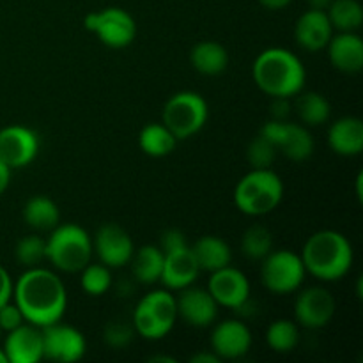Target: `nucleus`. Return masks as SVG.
Listing matches in <instances>:
<instances>
[{
    "mask_svg": "<svg viewBox=\"0 0 363 363\" xmlns=\"http://www.w3.org/2000/svg\"><path fill=\"white\" fill-rule=\"evenodd\" d=\"M149 362H169V363H174V358H169V357H152Z\"/></svg>",
    "mask_w": 363,
    "mask_h": 363,
    "instance_id": "nucleus-44",
    "label": "nucleus"
},
{
    "mask_svg": "<svg viewBox=\"0 0 363 363\" xmlns=\"http://www.w3.org/2000/svg\"><path fill=\"white\" fill-rule=\"evenodd\" d=\"M300 257L305 272L323 282H335L350 273L354 254L344 234L326 229L308 238Z\"/></svg>",
    "mask_w": 363,
    "mask_h": 363,
    "instance_id": "nucleus-2",
    "label": "nucleus"
},
{
    "mask_svg": "<svg viewBox=\"0 0 363 363\" xmlns=\"http://www.w3.org/2000/svg\"><path fill=\"white\" fill-rule=\"evenodd\" d=\"M279 151L293 162H303L314 152V138L311 131L296 123L286 124V133L280 140Z\"/></svg>",
    "mask_w": 363,
    "mask_h": 363,
    "instance_id": "nucleus-24",
    "label": "nucleus"
},
{
    "mask_svg": "<svg viewBox=\"0 0 363 363\" xmlns=\"http://www.w3.org/2000/svg\"><path fill=\"white\" fill-rule=\"evenodd\" d=\"M305 275L303 261L291 250H272L262 259L261 280L273 294L294 293L303 284Z\"/></svg>",
    "mask_w": 363,
    "mask_h": 363,
    "instance_id": "nucleus-7",
    "label": "nucleus"
},
{
    "mask_svg": "<svg viewBox=\"0 0 363 363\" xmlns=\"http://www.w3.org/2000/svg\"><path fill=\"white\" fill-rule=\"evenodd\" d=\"M92 248L98 254L101 264L108 268H121L130 264L133 257V240L130 234L117 223H106L96 233Z\"/></svg>",
    "mask_w": 363,
    "mask_h": 363,
    "instance_id": "nucleus-13",
    "label": "nucleus"
},
{
    "mask_svg": "<svg viewBox=\"0 0 363 363\" xmlns=\"http://www.w3.org/2000/svg\"><path fill=\"white\" fill-rule=\"evenodd\" d=\"M92 240L87 230L74 223H64L52 229L46 240V259L57 269L78 273L91 262Z\"/></svg>",
    "mask_w": 363,
    "mask_h": 363,
    "instance_id": "nucleus-5",
    "label": "nucleus"
},
{
    "mask_svg": "<svg viewBox=\"0 0 363 363\" xmlns=\"http://www.w3.org/2000/svg\"><path fill=\"white\" fill-rule=\"evenodd\" d=\"M163 261H165V254L162 252V248L145 245L138 252H133V257L130 261L131 272L140 284L160 282Z\"/></svg>",
    "mask_w": 363,
    "mask_h": 363,
    "instance_id": "nucleus-23",
    "label": "nucleus"
},
{
    "mask_svg": "<svg viewBox=\"0 0 363 363\" xmlns=\"http://www.w3.org/2000/svg\"><path fill=\"white\" fill-rule=\"evenodd\" d=\"M266 340H268V346L275 353H289L298 346L300 332H298V326L293 321L279 319V321H273L269 325L268 332H266Z\"/></svg>",
    "mask_w": 363,
    "mask_h": 363,
    "instance_id": "nucleus-30",
    "label": "nucleus"
},
{
    "mask_svg": "<svg viewBox=\"0 0 363 363\" xmlns=\"http://www.w3.org/2000/svg\"><path fill=\"white\" fill-rule=\"evenodd\" d=\"M85 28L98 35L99 41L110 48H124L137 35L133 16L121 7H106L89 13L85 16Z\"/></svg>",
    "mask_w": 363,
    "mask_h": 363,
    "instance_id": "nucleus-8",
    "label": "nucleus"
},
{
    "mask_svg": "<svg viewBox=\"0 0 363 363\" xmlns=\"http://www.w3.org/2000/svg\"><path fill=\"white\" fill-rule=\"evenodd\" d=\"M277 152H279V149L272 142L257 135L250 142V145H248L247 160L252 165V169H272L273 162L277 158Z\"/></svg>",
    "mask_w": 363,
    "mask_h": 363,
    "instance_id": "nucleus-34",
    "label": "nucleus"
},
{
    "mask_svg": "<svg viewBox=\"0 0 363 363\" xmlns=\"http://www.w3.org/2000/svg\"><path fill=\"white\" fill-rule=\"evenodd\" d=\"M14 257L25 268H35L46 259V240L39 236L21 238L14 248Z\"/></svg>",
    "mask_w": 363,
    "mask_h": 363,
    "instance_id": "nucleus-33",
    "label": "nucleus"
},
{
    "mask_svg": "<svg viewBox=\"0 0 363 363\" xmlns=\"http://www.w3.org/2000/svg\"><path fill=\"white\" fill-rule=\"evenodd\" d=\"M82 289L89 294V296H101L112 286V275H110V268L105 264H91L89 262L84 269H82Z\"/></svg>",
    "mask_w": 363,
    "mask_h": 363,
    "instance_id": "nucleus-32",
    "label": "nucleus"
},
{
    "mask_svg": "<svg viewBox=\"0 0 363 363\" xmlns=\"http://www.w3.org/2000/svg\"><path fill=\"white\" fill-rule=\"evenodd\" d=\"M330 62L342 73H358L363 67V41L354 32H340L332 35L328 45Z\"/></svg>",
    "mask_w": 363,
    "mask_h": 363,
    "instance_id": "nucleus-19",
    "label": "nucleus"
},
{
    "mask_svg": "<svg viewBox=\"0 0 363 363\" xmlns=\"http://www.w3.org/2000/svg\"><path fill=\"white\" fill-rule=\"evenodd\" d=\"M272 105V113H273V119L277 121H287L291 113V105H289V99L291 98H273Z\"/></svg>",
    "mask_w": 363,
    "mask_h": 363,
    "instance_id": "nucleus-39",
    "label": "nucleus"
},
{
    "mask_svg": "<svg viewBox=\"0 0 363 363\" xmlns=\"http://www.w3.org/2000/svg\"><path fill=\"white\" fill-rule=\"evenodd\" d=\"M14 303L23 319L38 328L59 323L67 307V293L62 280L50 269L28 268L13 286Z\"/></svg>",
    "mask_w": 363,
    "mask_h": 363,
    "instance_id": "nucleus-1",
    "label": "nucleus"
},
{
    "mask_svg": "<svg viewBox=\"0 0 363 363\" xmlns=\"http://www.w3.org/2000/svg\"><path fill=\"white\" fill-rule=\"evenodd\" d=\"M23 218L28 227L38 230H52L59 225L60 211L52 199L45 195H35L28 199L23 208Z\"/></svg>",
    "mask_w": 363,
    "mask_h": 363,
    "instance_id": "nucleus-25",
    "label": "nucleus"
},
{
    "mask_svg": "<svg viewBox=\"0 0 363 363\" xmlns=\"http://www.w3.org/2000/svg\"><path fill=\"white\" fill-rule=\"evenodd\" d=\"M9 181H11V169L2 162V160H0V195L7 190Z\"/></svg>",
    "mask_w": 363,
    "mask_h": 363,
    "instance_id": "nucleus-41",
    "label": "nucleus"
},
{
    "mask_svg": "<svg viewBox=\"0 0 363 363\" xmlns=\"http://www.w3.org/2000/svg\"><path fill=\"white\" fill-rule=\"evenodd\" d=\"M328 145L340 156H358L363 151V123L358 117H340L330 126Z\"/></svg>",
    "mask_w": 363,
    "mask_h": 363,
    "instance_id": "nucleus-20",
    "label": "nucleus"
},
{
    "mask_svg": "<svg viewBox=\"0 0 363 363\" xmlns=\"http://www.w3.org/2000/svg\"><path fill=\"white\" fill-rule=\"evenodd\" d=\"M195 259H197V264L201 268V272H216V269H222L225 266L230 264L233 261V252L230 247L222 240V238L216 236H202L195 241V245L191 247Z\"/></svg>",
    "mask_w": 363,
    "mask_h": 363,
    "instance_id": "nucleus-21",
    "label": "nucleus"
},
{
    "mask_svg": "<svg viewBox=\"0 0 363 363\" xmlns=\"http://www.w3.org/2000/svg\"><path fill=\"white\" fill-rule=\"evenodd\" d=\"M330 103L319 92H303L296 99V113L307 126H319L330 119Z\"/></svg>",
    "mask_w": 363,
    "mask_h": 363,
    "instance_id": "nucleus-28",
    "label": "nucleus"
},
{
    "mask_svg": "<svg viewBox=\"0 0 363 363\" xmlns=\"http://www.w3.org/2000/svg\"><path fill=\"white\" fill-rule=\"evenodd\" d=\"M0 333H2V328H0Z\"/></svg>",
    "mask_w": 363,
    "mask_h": 363,
    "instance_id": "nucleus-46",
    "label": "nucleus"
},
{
    "mask_svg": "<svg viewBox=\"0 0 363 363\" xmlns=\"http://www.w3.org/2000/svg\"><path fill=\"white\" fill-rule=\"evenodd\" d=\"M131 337H133V330L126 325V323L113 321L106 325L105 328V342L110 344L112 347H124L130 344Z\"/></svg>",
    "mask_w": 363,
    "mask_h": 363,
    "instance_id": "nucleus-35",
    "label": "nucleus"
},
{
    "mask_svg": "<svg viewBox=\"0 0 363 363\" xmlns=\"http://www.w3.org/2000/svg\"><path fill=\"white\" fill-rule=\"evenodd\" d=\"M138 144L147 156L162 158V156L170 155L176 149L177 138L163 123H151L142 128Z\"/></svg>",
    "mask_w": 363,
    "mask_h": 363,
    "instance_id": "nucleus-26",
    "label": "nucleus"
},
{
    "mask_svg": "<svg viewBox=\"0 0 363 363\" xmlns=\"http://www.w3.org/2000/svg\"><path fill=\"white\" fill-rule=\"evenodd\" d=\"M326 16L332 27L340 32H354L363 23V9L358 0H332Z\"/></svg>",
    "mask_w": 363,
    "mask_h": 363,
    "instance_id": "nucleus-27",
    "label": "nucleus"
},
{
    "mask_svg": "<svg viewBox=\"0 0 363 363\" xmlns=\"http://www.w3.org/2000/svg\"><path fill=\"white\" fill-rule=\"evenodd\" d=\"M190 60L191 66L199 73L206 74V77H216V74L223 73L227 69L229 53H227V50L220 43L202 41L191 48Z\"/></svg>",
    "mask_w": 363,
    "mask_h": 363,
    "instance_id": "nucleus-22",
    "label": "nucleus"
},
{
    "mask_svg": "<svg viewBox=\"0 0 363 363\" xmlns=\"http://www.w3.org/2000/svg\"><path fill=\"white\" fill-rule=\"evenodd\" d=\"M294 35H296L298 45L307 52H319V50L326 48L333 35V27L326 16V11H305L298 18Z\"/></svg>",
    "mask_w": 363,
    "mask_h": 363,
    "instance_id": "nucleus-18",
    "label": "nucleus"
},
{
    "mask_svg": "<svg viewBox=\"0 0 363 363\" xmlns=\"http://www.w3.org/2000/svg\"><path fill=\"white\" fill-rule=\"evenodd\" d=\"M208 291L215 301L222 307L241 311L247 301H250V284L243 272L225 266L222 269H216L211 273Z\"/></svg>",
    "mask_w": 363,
    "mask_h": 363,
    "instance_id": "nucleus-11",
    "label": "nucleus"
},
{
    "mask_svg": "<svg viewBox=\"0 0 363 363\" xmlns=\"http://www.w3.org/2000/svg\"><path fill=\"white\" fill-rule=\"evenodd\" d=\"M23 323L27 321L23 319V314H21V311L18 308L16 303L7 301L6 305L0 307V328H2V332H11V330L18 328V326L23 325Z\"/></svg>",
    "mask_w": 363,
    "mask_h": 363,
    "instance_id": "nucleus-36",
    "label": "nucleus"
},
{
    "mask_svg": "<svg viewBox=\"0 0 363 363\" xmlns=\"http://www.w3.org/2000/svg\"><path fill=\"white\" fill-rule=\"evenodd\" d=\"M211 347L213 353L218 354L220 360H238L250 351V328L238 319L218 323L211 333Z\"/></svg>",
    "mask_w": 363,
    "mask_h": 363,
    "instance_id": "nucleus-14",
    "label": "nucleus"
},
{
    "mask_svg": "<svg viewBox=\"0 0 363 363\" xmlns=\"http://www.w3.org/2000/svg\"><path fill=\"white\" fill-rule=\"evenodd\" d=\"M4 353L9 363H38L43 360L41 328L23 323L18 328L7 332L4 340Z\"/></svg>",
    "mask_w": 363,
    "mask_h": 363,
    "instance_id": "nucleus-16",
    "label": "nucleus"
},
{
    "mask_svg": "<svg viewBox=\"0 0 363 363\" xmlns=\"http://www.w3.org/2000/svg\"><path fill=\"white\" fill-rule=\"evenodd\" d=\"M311 9H319V11H326L328 6L332 4V0H307Z\"/></svg>",
    "mask_w": 363,
    "mask_h": 363,
    "instance_id": "nucleus-43",
    "label": "nucleus"
},
{
    "mask_svg": "<svg viewBox=\"0 0 363 363\" xmlns=\"http://www.w3.org/2000/svg\"><path fill=\"white\" fill-rule=\"evenodd\" d=\"M259 2L264 7H268V9H282V7L289 6L293 0H259Z\"/></svg>",
    "mask_w": 363,
    "mask_h": 363,
    "instance_id": "nucleus-42",
    "label": "nucleus"
},
{
    "mask_svg": "<svg viewBox=\"0 0 363 363\" xmlns=\"http://www.w3.org/2000/svg\"><path fill=\"white\" fill-rule=\"evenodd\" d=\"M177 301V315L183 318L186 325L195 328H208L216 321L218 315V303L209 294V291L201 287H184L181 289Z\"/></svg>",
    "mask_w": 363,
    "mask_h": 363,
    "instance_id": "nucleus-15",
    "label": "nucleus"
},
{
    "mask_svg": "<svg viewBox=\"0 0 363 363\" xmlns=\"http://www.w3.org/2000/svg\"><path fill=\"white\" fill-rule=\"evenodd\" d=\"M43 358L60 363H73L84 358L87 342L82 332L67 325H53L41 328Z\"/></svg>",
    "mask_w": 363,
    "mask_h": 363,
    "instance_id": "nucleus-9",
    "label": "nucleus"
},
{
    "mask_svg": "<svg viewBox=\"0 0 363 363\" xmlns=\"http://www.w3.org/2000/svg\"><path fill=\"white\" fill-rule=\"evenodd\" d=\"M39 138L25 126H6L0 130V160L13 169L27 167L38 156Z\"/></svg>",
    "mask_w": 363,
    "mask_h": 363,
    "instance_id": "nucleus-12",
    "label": "nucleus"
},
{
    "mask_svg": "<svg viewBox=\"0 0 363 363\" xmlns=\"http://www.w3.org/2000/svg\"><path fill=\"white\" fill-rule=\"evenodd\" d=\"M13 280H11L9 273L4 266H0V307L11 301L13 298Z\"/></svg>",
    "mask_w": 363,
    "mask_h": 363,
    "instance_id": "nucleus-38",
    "label": "nucleus"
},
{
    "mask_svg": "<svg viewBox=\"0 0 363 363\" xmlns=\"http://www.w3.org/2000/svg\"><path fill=\"white\" fill-rule=\"evenodd\" d=\"M201 268L197 264L191 247L177 248V250L167 252L163 261V272L160 282L165 284L167 289L181 291L191 286L197 280Z\"/></svg>",
    "mask_w": 363,
    "mask_h": 363,
    "instance_id": "nucleus-17",
    "label": "nucleus"
},
{
    "mask_svg": "<svg viewBox=\"0 0 363 363\" xmlns=\"http://www.w3.org/2000/svg\"><path fill=\"white\" fill-rule=\"evenodd\" d=\"M284 197V183L272 169H252L234 190V202L241 213L262 216L279 208Z\"/></svg>",
    "mask_w": 363,
    "mask_h": 363,
    "instance_id": "nucleus-4",
    "label": "nucleus"
},
{
    "mask_svg": "<svg viewBox=\"0 0 363 363\" xmlns=\"http://www.w3.org/2000/svg\"><path fill=\"white\" fill-rule=\"evenodd\" d=\"M252 74L264 94L272 98H293L305 87V67L293 52L268 48L255 59Z\"/></svg>",
    "mask_w": 363,
    "mask_h": 363,
    "instance_id": "nucleus-3",
    "label": "nucleus"
},
{
    "mask_svg": "<svg viewBox=\"0 0 363 363\" xmlns=\"http://www.w3.org/2000/svg\"><path fill=\"white\" fill-rule=\"evenodd\" d=\"M183 247H188V241H186V236H184L179 229L165 230L162 240H160V248H162L163 254L177 250V248H183Z\"/></svg>",
    "mask_w": 363,
    "mask_h": 363,
    "instance_id": "nucleus-37",
    "label": "nucleus"
},
{
    "mask_svg": "<svg viewBox=\"0 0 363 363\" xmlns=\"http://www.w3.org/2000/svg\"><path fill=\"white\" fill-rule=\"evenodd\" d=\"M273 250L272 233L264 225H252L241 238V252L245 257L262 261Z\"/></svg>",
    "mask_w": 363,
    "mask_h": 363,
    "instance_id": "nucleus-31",
    "label": "nucleus"
},
{
    "mask_svg": "<svg viewBox=\"0 0 363 363\" xmlns=\"http://www.w3.org/2000/svg\"><path fill=\"white\" fill-rule=\"evenodd\" d=\"M190 362L191 363H218L220 357L213 353V351L211 353H208V351H201V353L194 354V357L190 358Z\"/></svg>",
    "mask_w": 363,
    "mask_h": 363,
    "instance_id": "nucleus-40",
    "label": "nucleus"
},
{
    "mask_svg": "<svg viewBox=\"0 0 363 363\" xmlns=\"http://www.w3.org/2000/svg\"><path fill=\"white\" fill-rule=\"evenodd\" d=\"M140 303L165 326L172 330L177 319V301L176 296L169 291H152L140 300Z\"/></svg>",
    "mask_w": 363,
    "mask_h": 363,
    "instance_id": "nucleus-29",
    "label": "nucleus"
},
{
    "mask_svg": "<svg viewBox=\"0 0 363 363\" xmlns=\"http://www.w3.org/2000/svg\"><path fill=\"white\" fill-rule=\"evenodd\" d=\"M337 301L333 294L325 287L303 289L294 303V315L301 326L311 330L323 328L335 315Z\"/></svg>",
    "mask_w": 363,
    "mask_h": 363,
    "instance_id": "nucleus-10",
    "label": "nucleus"
},
{
    "mask_svg": "<svg viewBox=\"0 0 363 363\" xmlns=\"http://www.w3.org/2000/svg\"><path fill=\"white\" fill-rule=\"evenodd\" d=\"M0 363H9L7 362V357H6V353H4L2 347H0Z\"/></svg>",
    "mask_w": 363,
    "mask_h": 363,
    "instance_id": "nucleus-45",
    "label": "nucleus"
},
{
    "mask_svg": "<svg viewBox=\"0 0 363 363\" xmlns=\"http://www.w3.org/2000/svg\"><path fill=\"white\" fill-rule=\"evenodd\" d=\"M208 103L201 94L183 91L174 94L163 108V124L177 140H186L204 128L208 121Z\"/></svg>",
    "mask_w": 363,
    "mask_h": 363,
    "instance_id": "nucleus-6",
    "label": "nucleus"
}]
</instances>
